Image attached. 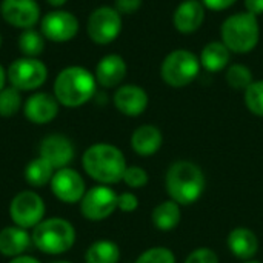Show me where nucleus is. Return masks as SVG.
Listing matches in <instances>:
<instances>
[{"mask_svg": "<svg viewBox=\"0 0 263 263\" xmlns=\"http://www.w3.org/2000/svg\"><path fill=\"white\" fill-rule=\"evenodd\" d=\"M79 20L77 17L65 9H55L48 14H45L40 20V32L45 39L55 42V43H65L72 40L79 32Z\"/></svg>", "mask_w": 263, "mask_h": 263, "instance_id": "11", "label": "nucleus"}, {"mask_svg": "<svg viewBox=\"0 0 263 263\" xmlns=\"http://www.w3.org/2000/svg\"><path fill=\"white\" fill-rule=\"evenodd\" d=\"M22 108V96L20 91L14 86H5L0 91V116L2 117H12Z\"/></svg>", "mask_w": 263, "mask_h": 263, "instance_id": "28", "label": "nucleus"}, {"mask_svg": "<svg viewBox=\"0 0 263 263\" xmlns=\"http://www.w3.org/2000/svg\"><path fill=\"white\" fill-rule=\"evenodd\" d=\"M142 6V0H116V9L120 14H134Z\"/></svg>", "mask_w": 263, "mask_h": 263, "instance_id": "34", "label": "nucleus"}, {"mask_svg": "<svg viewBox=\"0 0 263 263\" xmlns=\"http://www.w3.org/2000/svg\"><path fill=\"white\" fill-rule=\"evenodd\" d=\"M165 186L171 200L180 206L193 205L205 191V174L194 162L177 160L166 171Z\"/></svg>", "mask_w": 263, "mask_h": 263, "instance_id": "2", "label": "nucleus"}, {"mask_svg": "<svg viewBox=\"0 0 263 263\" xmlns=\"http://www.w3.org/2000/svg\"><path fill=\"white\" fill-rule=\"evenodd\" d=\"M245 263H262V262H257V260H247Z\"/></svg>", "mask_w": 263, "mask_h": 263, "instance_id": "40", "label": "nucleus"}, {"mask_svg": "<svg viewBox=\"0 0 263 263\" xmlns=\"http://www.w3.org/2000/svg\"><path fill=\"white\" fill-rule=\"evenodd\" d=\"M3 20L18 29H31L40 20V6L35 0H2Z\"/></svg>", "mask_w": 263, "mask_h": 263, "instance_id": "13", "label": "nucleus"}, {"mask_svg": "<svg viewBox=\"0 0 263 263\" xmlns=\"http://www.w3.org/2000/svg\"><path fill=\"white\" fill-rule=\"evenodd\" d=\"M8 82L18 91H34L40 88L48 79L46 65L37 57H20L15 59L8 71Z\"/></svg>", "mask_w": 263, "mask_h": 263, "instance_id": "7", "label": "nucleus"}, {"mask_svg": "<svg viewBox=\"0 0 263 263\" xmlns=\"http://www.w3.org/2000/svg\"><path fill=\"white\" fill-rule=\"evenodd\" d=\"M245 105L250 112L263 117V80H254L245 89Z\"/></svg>", "mask_w": 263, "mask_h": 263, "instance_id": "29", "label": "nucleus"}, {"mask_svg": "<svg viewBox=\"0 0 263 263\" xmlns=\"http://www.w3.org/2000/svg\"><path fill=\"white\" fill-rule=\"evenodd\" d=\"M0 46H2V34H0Z\"/></svg>", "mask_w": 263, "mask_h": 263, "instance_id": "41", "label": "nucleus"}, {"mask_svg": "<svg viewBox=\"0 0 263 263\" xmlns=\"http://www.w3.org/2000/svg\"><path fill=\"white\" fill-rule=\"evenodd\" d=\"M183 263H219V256L211 248L200 247L191 251Z\"/></svg>", "mask_w": 263, "mask_h": 263, "instance_id": "32", "label": "nucleus"}, {"mask_svg": "<svg viewBox=\"0 0 263 263\" xmlns=\"http://www.w3.org/2000/svg\"><path fill=\"white\" fill-rule=\"evenodd\" d=\"M203 3V6L206 9H211V11H223V9H228L231 8L237 0H200Z\"/></svg>", "mask_w": 263, "mask_h": 263, "instance_id": "35", "label": "nucleus"}, {"mask_svg": "<svg viewBox=\"0 0 263 263\" xmlns=\"http://www.w3.org/2000/svg\"><path fill=\"white\" fill-rule=\"evenodd\" d=\"M82 165L92 180L108 186L122 182L128 166L123 153L111 143L91 145L83 153Z\"/></svg>", "mask_w": 263, "mask_h": 263, "instance_id": "1", "label": "nucleus"}, {"mask_svg": "<svg viewBox=\"0 0 263 263\" xmlns=\"http://www.w3.org/2000/svg\"><path fill=\"white\" fill-rule=\"evenodd\" d=\"M97 88L92 72L83 66H66L54 80V97L62 106L79 108L89 102Z\"/></svg>", "mask_w": 263, "mask_h": 263, "instance_id": "3", "label": "nucleus"}, {"mask_svg": "<svg viewBox=\"0 0 263 263\" xmlns=\"http://www.w3.org/2000/svg\"><path fill=\"white\" fill-rule=\"evenodd\" d=\"M120 248L112 240H97L85 253V263H119Z\"/></svg>", "mask_w": 263, "mask_h": 263, "instance_id": "24", "label": "nucleus"}, {"mask_svg": "<svg viewBox=\"0 0 263 263\" xmlns=\"http://www.w3.org/2000/svg\"><path fill=\"white\" fill-rule=\"evenodd\" d=\"M45 202L34 191H22L9 203V217L15 227L29 230L37 227L45 217Z\"/></svg>", "mask_w": 263, "mask_h": 263, "instance_id": "9", "label": "nucleus"}, {"mask_svg": "<svg viewBox=\"0 0 263 263\" xmlns=\"http://www.w3.org/2000/svg\"><path fill=\"white\" fill-rule=\"evenodd\" d=\"M227 82L236 91H245L253 82V72L247 65L234 63L227 69Z\"/></svg>", "mask_w": 263, "mask_h": 263, "instance_id": "27", "label": "nucleus"}, {"mask_svg": "<svg viewBox=\"0 0 263 263\" xmlns=\"http://www.w3.org/2000/svg\"><path fill=\"white\" fill-rule=\"evenodd\" d=\"M117 196L108 185H97L86 190L80 200V213L85 219L100 222L112 216L117 210Z\"/></svg>", "mask_w": 263, "mask_h": 263, "instance_id": "10", "label": "nucleus"}, {"mask_svg": "<svg viewBox=\"0 0 263 263\" xmlns=\"http://www.w3.org/2000/svg\"><path fill=\"white\" fill-rule=\"evenodd\" d=\"M205 6L200 0H183L173 14V25L182 34L196 32L205 20Z\"/></svg>", "mask_w": 263, "mask_h": 263, "instance_id": "17", "label": "nucleus"}, {"mask_svg": "<svg viewBox=\"0 0 263 263\" xmlns=\"http://www.w3.org/2000/svg\"><path fill=\"white\" fill-rule=\"evenodd\" d=\"M222 42L231 52H251L260 40V25L256 15L250 12H237L227 17L220 28Z\"/></svg>", "mask_w": 263, "mask_h": 263, "instance_id": "4", "label": "nucleus"}, {"mask_svg": "<svg viewBox=\"0 0 263 263\" xmlns=\"http://www.w3.org/2000/svg\"><path fill=\"white\" fill-rule=\"evenodd\" d=\"M180 217H182V213H180V205L176 203L174 200H165V202H160L151 213V222L153 225L159 230V231H163V233H168V231H173L179 227L180 223Z\"/></svg>", "mask_w": 263, "mask_h": 263, "instance_id": "23", "label": "nucleus"}, {"mask_svg": "<svg viewBox=\"0 0 263 263\" xmlns=\"http://www.w3.org/2000/svg\"><path fill=\"white\" fill-rule=\"evenodd\" d=\"M55 263H71V262H55Z\"/></svg>", "mask_w": 263, "mask_h": 263, "instance_id": "42", "label": "nucleus"}, {"mask_svg": "<svg viewBox=\"0 0 263 263\" xmlns=\"http://www.w3.org/2000/svg\"><path fill=\"white\" fill-rule=\"evenodd\" d=\"M31 239L34 247L45 254H65L76 243V228L66 219H43L34 227Z\"/></svg>", "mask_w": 263, "mask_h": 263, "instance_id": "5", "label": "nucleus"}, {"mask_svg": "<svg viewBox=\"0 0 263 263\" xmlns=\"http://www.w3.org/2000/svg\"><path fill=\"white\" fill-rule=\"evenodd\" d=\"M49 185H51L54 196L60 202L68 203V205L80 203L82 197L86 193V185H85L83 177L69 166L57 170Z\"/></svg>", "mask_w": 263, "mask_h": 263, "instance_id": "12", "label": "nucleus"}, {"mask_svg": "<svg viewBox=\"0 0 263 263\" xmlns=\"http://www.w3.org/2000/svg\"><path fill=\"white\" fill-rule=\"evenodd\" d=\"M199 57L188 49L171 51L160 65V77L171 88H185L200 72Z\"/></svg>", "mask_w": 263, "mask_h": 263, "instance_id": "6", "label": "nucleus"}, {"mask_svg": "<svg viewBox=\"0 0 263 263\" xmlns=\"http://www.w3.org/2000/svg\"><path fill=\"white\" fill-rule=\"evenodd\" d=\"M60 103L54 97V94L48 92H35L26 99L23 103L25 117L35 125H45L52 122L59 114Z\"/></svg>", "mask_w": 263, "mask_h": 263, "instance_id": "15", "label": "nucleus"}, {"mask_svg": "<svg viewBox=\"0 0 263 263\" xmlns=\"http://www.w3.org/2000/svg\"><path fill=\"white\" fill-rule=\"evenodd\" d=\"M163 143L162 131L154 125H142L131 136V148L140 157L154 156Z\"/></svg>", "mask_w": 263, "mask_h": 263, "instance_id": "20", "label": "nucleus"}, {"mask_svg": "<svg viewBox=\"0 0 263 263\" xmlns=\"http://www.w3.org/2000/svg\"><path fill=\"white\" fill-rule=\"evenodd\" d=\"M128 66L122 55L119 54H106L96 65L94 77L97 83L103 88H116L126 77Z\"/></svg>", "mask_w": 263, "mask_h": 263, "instance_id": "18", "label": "nucleus"}, {"mask_svg": "<svg viewBox=\"0 0 263 263\" xmlns=\"http://www.w3.org/2000/svg\"><path fill=\"white\" fill-rule=\"evenodd\" d=\"M39 153V157L45 159L57 171L66 168L74 159V145L63 134H49L40 142Z\"/></svg>", "mask_w": 263, "mask_h": 263, "instance_id": "14", "label": "nucleus"}, {"mask_svg": "<svg viewBox=\"0 0 263 263\" xmlns=\"http://www.w3.org/2000/svg\"><path fill=\"white\" fill-rule=\"evenodd\" d=\"M148 173L142 166H126L122 180L129 188H143L148 183Z\"/></svg>", "mask_w": 263, "mask_h": 263, "instance_id": "31", "label": "nucleus"}, {"mask_svg": "<svg viewBox=\"0 0 263 263\" xmlns=\"http://www.w3.org/2000/svg\"><path fill=\"white\" fill-rule=\"evenodd\" d=\"M134 263H176V256L170 248L153 247L143 251Z\"/></svg>", "mask_w": 263, "mask_h": 263, "instance_id": "30", "label": "nucleus"}, {"mask_svg": "<svg viewBox=\"0 0 263 263\" xmlns=\"http://www.w3.org/2000/svg\"><path fill=\"white\" fill-rule=\"evenodd\" d=\"M231 59V51L223 42H210L200 52V65L210 72L223 71Z\"/></svg>", "mask_w": 263, "mask_h": 263, "instance_id": "22", "label": "nucleus"}, {"mask_svg": "<svg viewBox=\"0 0 263 263\" xmlns=\"http://www.w3.org/2000/svg\"><path fill=\"white\" fill-rule=\"evenodd\" d=\"M227 247L231 254L240 260H253L259 251V239L254 231L245 227H237L230 231L227 237Z\"/></svg>", "mask_w": 263, "mask_h": 263, "instance_id": "19", "label": "nucleus"}, {"mask_svg": "<svg viewBox=\"0 0 263 263\" xmlns=\"http://www.w3.org/2000/svg\"><path fill=\"white\" fill-rule=\"evenodd\" d=\"M17 43L20 52L25 57H39L45 49V37L40 31H35L34 28L23 29L18 35Z\"/></svg>", "mask_w": 263, "mask_h": 263, "instance_id": "26", "label": "nucleus"}, {"mask_svg": "<svg viewBox=\"0 0 263 263\" xmlns=\"http://www.w3.org/2000/svg\"><path fill=\"white\" fill-rule=\"evenodd\" d=\"M139 208V199L134 193L125 191L117 196V210L123 213H134Z\"/></svg>", "mask_w": 263, "mask_h": 263, "instance_id": "33", "label": "nucleus"}, {"mask_svg": "<svg viewBox=\"0 0 263 263\" xmlns=\"http://www.w3.org/2000/svg\"><path fill=\"white\" fill-rule=\"evenodd\" d=\"M55 170L42 157L32 159L26 168H25V179L31 186L40 188L48 183H51V179L54 176Z\"/></svg>", "mask_w": 263, "mask_h": 263, "instance_id": "25", "label": "nucleus"}, {"mask_svg": "<svg viewBox=\"0 0 263 263\" xmlns=\"http://www.w3.org/2000/svg\"><path fill=\"white\" fill-rule=\"evenodd\" d=\"M32 239L26 230L20 227H5L0 230V254L6 257H18L26 253Z\"/></svg>", "mask_w": 263, "mask_h": 263, "instance_id": "21", "label": "nucleus"}, {"mask_svg": "<svg viewBox=\"0 0 263 263\" xmlns=\"http://www.w3.org/2000/svg\"><path fill=\"white\" fill-rule=\"evenodd\" d=\"M148 94L137 85H122L114 94V106L128 117H137L148 108Z\"/></svg>", "mask_w": 263, "mask_h": 263, "instance_id": "16", "label": "nucleus"}, {"mask_svg": "<svg viewBox=\"0 0 263 263\" xmlns=\"http://www.w3.org/2000/svg\"><path fill=\"white\" fill-rule=\"evenodd\" d=\"M6 80H8V76H6V71H5V68L0 65V91L5 88V83H6Z\"/></svg>", "mask_w": 263, "mask_h": 263, "instance_id": "38", "label": "nucleus"}, {"mask_svg": "<svg viewBox=\"0 0 263 263\" xmlns=\"http://www.w3.org/2000/svg\"><path fill=\"white\" fill-rule=\"evenodd\" d=\"M9 263H40L37 259H34V257H31V256H18V257H14V259H11V262Z\"/></svg>", "mask_w": 263, "mask_h": 263, "instance_id": "37", "label": "nucleus"}, {"mask_svg": "<svg viewBox=\"0 0 263 263\" xmlns=\"http://www.w3.org/2000/svg\"><path fill=\"white\" fill-rule=\"evenodd\" d=\"M122 31V14L112 6L96 8L86 23L88 37L97 45L112 43Z\"/></svg>", "mask_w": 263, "mask_h": 263, "instance_id": "8", "label": "nucleus"}, {"mask_svg": "<svg viewBox=\"0 0 263 263\" xmlns=\"http://www.w3.org/2000/svg\"><path fill=\"white\" fill-rule=\"evenodd\" d=\"M247 12L259 17L263 14V0H245Z\"/></svg>", "mask_w": 263, "mask_h": 263, "instance_id": "36", "label": "nucleus"}, {"mask_svg": "<svg viewBox=\"0 0 263 263\" xmlns=\"http://www.w3.org/2000/svg\"><path fill=\"white\" fill-rule=\"evenodd\" d=\"M66 2H68V0H46V3H49V5L54 6V8H62Z\"/></svg>", "mask_w": 263, "mask_h": 263, "instance_id": "39", "label": "nucleus"}]
</instances>
